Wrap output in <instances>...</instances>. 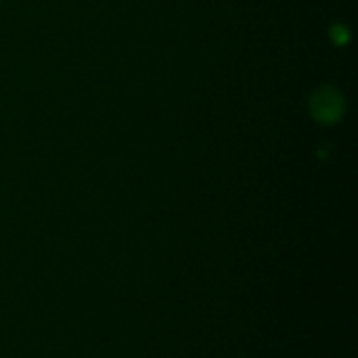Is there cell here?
Wrapping results in <instances>:
<instances>
[{
	"label": "cell",
	"instance_id": "obj_1",
	"mask_svg": "<svg viewBox=\"0 0 358 358\" xmlns=\"http://www.w3.org/2000/svg\"><path fill=\"white\" fill-rule=\"evenodd\" d=\"M310 109H313V115L319 122H336L344 111V99H342V94L338 90L323 88L313 96Z\"/></svg>",
	"mask_w": 358,
	"mask_h": 358
}]
</instances>
